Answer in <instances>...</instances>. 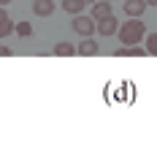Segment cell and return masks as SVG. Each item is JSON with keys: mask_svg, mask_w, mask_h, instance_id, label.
I'll return each instance as SVG.
<instances>
[{"mask_svg": "<svg viewBox=\"0 0 157 152\" xmlns=\"http://www.w3.org/2000/svg\"><path fill=\"white\" fill-rule=\"evenodd\" d=\"M117 35H119V44H125V46H130V44H141L144 35H146V27H144L141 16H130L127 22H122Z\"/></svg>", "mask_w": 157, "mask_h": 152, "instance_id": "6da1fadb", "label": "cell"}, {"mask_svg": "<svg viewBox=\"0 0 157 152\" xmlns=\"http://www.w3.org/2000/svg\"><path fill=\"white\" fill-rule=\"evenodd\" d=\"M73 30L81 35V38H87V35H92L95 30H98V19H95L92 14H76L73 16Z\"/></svg>", "mask_w": 157, "mask_h": 152, "instance_id": "7a4b0ae2", "label": "cell"}, {"mask_svg": "<svg viewBox=\"0 0 157 152\" xmlns=\"http://www.w3.org/2000/svg\"><path fill=\"white\" fill-rule=\"evenodd\" d=\"M98 33H100L103 38H109V35H117V33H119V22L114 19V14L106 16V19H98Z\"/></svg>", "mask_w": 157, "mask_h": 152, "instance_id": "3957f363", "label": "cell"}, {"mask_svg": "<svg viewBox=\"0 0 157 152\" xmlns=\"http://www.w3.org/2000/svg\"><path fill=\"white\" fill-rule=\"evenodd\" d=\"M144 54H149V52H146V46H141V44L119 46V49L114 52V57H144Z\"/></svg>", "mask_w": 157, "mask_h": 152, "instance_id": "277c9868", "label": "cell"}, {"mask_svg": "<svg viewBox=\"0 0 157 152\" xmlns=\"http://www.w3.org/2000/svg\"><path fill=\"white\" fill-rule=\"evenodd\" d=\"M146 0H122V8H125L127 16H141L144 11H146Z\"/></svg>", "mask_w": 157, "mask_h": 152, "instance_id": "5b68a950", "label": "cell"}, {"mask_svg": "<svg viewBox=\"0 0 157 152\" xmlns=\"http://www.w3.org/2000/svg\"><path fill=\"white\" fill-rule=\"evenodd\" d=\"M33 14L35 16H52L54 14V0H33Z\"/></svg>", "mask_w": 157, "mask_h": 152, "instance_id": "8992f818", "label": "cell"}, {"mask_svg": "<svg viewBox=\"0 0 157 152\" xmlns=\"http://www.w3.org/2000/svg\"><path fill=\"white\" fill-rule=\"evenodd\" d=\"M11 33H14V22L6 14V6H0V38H8Z\"/></svg>", "mask_w": 157, "mask_h": 152, "instance_id": "52a82bcc", "label": "cell"}, {"mask_svg": "<svg viewBox=\"0 0 157 152\" xmlns=\"http://www.w3.org/2000/svg\"><path fill=\"white\" fill-rule=\"evenodd\" d=\"M111 3L109 0H98V3H92V16L95 19H106V16H111Z\"/></svg>", "mask_w": 157, "mask_h": 152, "instance_id": "ba28073f", "label": "cell"}, {"mask_svg": "<svg viewBox=\"0 0 157 152\" xmlns=\"http://www.w3.org/2000/svg\"><path fill=\"white\" fill-rule=\"evenodd\" d=\"M78 54H84V57H95V54H98V44L92 41V35H87V38L78 44Z\"/></svg>", "mask_w": 157, "mask_h": 152, "instance_id": "9c48e42d", "label": "cell"}, {"mask_svg": "<svg viewBox=\"0 0 157 152\" xmlns=\"http://www.w3.org/2000/svg\"><path fill=\"white\" fill-rule=\"evenodd\" d=\"M54 54L57 57H73V54H78V46L68 44V41H60V44L54 46Z\"/></svg>", "mask_w": 157, "mask_h": 152, "instance_id": "30bf717a", "label": "cell"}, {"mask_svg": "<svg viewBox=\"0 0 157 152\" xmlns=\"http://www.w3.org/2000/svg\"><path fill=\"white\" fill-rule=\"evenodd\" d=\"M84 6H87V0H63V11L68 14H84Z\"/></svg>", "mask_w": 157, "mask_h": 152, "instance_id": "8fae6325", "label": "cell"}, {"mask_svg": "<svg viewBox=\"0 0 157 152\" xmlns=\"http://www.w3.org/2000/svg\"><path fill=\"white\" fill-rule=\"evenodd\" d=\"M146 52L157 57V33H149V35H146Z\"/></svg>", "mask_w": 157, "mask_h": 152, "instance_id": "7c38bea8", "label": "cell"}, {"mask_svg": "<svg viewBox=\"0 0 157 152\" xmlns=\"http://www.w3.org/2000/svg\"><path fill=\"white\" fill-rule=\"evenodd\" d=\"M16 33H19V35H25V38H27V35H30V33H33V27H30V25H27V22H22V25H19V27H16Z\"/></svg>", "mask_w": 157, "mask_h": 152, "instance_id": "4fadbf2b", "label": "cell"}, {"mask_svg": "<svg viewBox=\"0 0 157 152\" xmlns=\"http://www.w3.org/2000/svg\"><path fill=\"white\" fill-rule=\"evenodd\" d=\"M8 54H11V49L8 46H0V57H8Z\"/></svg>", "mask_w": 157, "mask_h": 152, "instance_id": "5bb4252c", "label": "cell"}, {"mask_svg": "<svg viewBox=\"0 0 157 152\" xmlns=\"http://www.w3.org/2000/svg\"><path fill=\"white\" fill-rule=\"evenodd\" d=\"M8 3H11V0H0V6H8Z\"/></svg>", "mask_w": 157, "mask_h": 152, "instance_id": "9a60e30c", "label": "cell"}, {"mask_svg": "<svg viewBox=\"0 0 157 152\" xmlns=\"http://www.w3.org/2000/svg\"><path fill=\"white\" fill-rule=\"evenodd\" d=\"M146 3H149V6H157V0H146Z\"/></svg>", "mask_w": 157, "mask_h": 152, "instance_id": "2e32d148", "label": "cell"}, {"mask_svg": "<svg viewBox=\"0 0 157 152\" xmlns=\"http://www.w3.org/2000/svg\"><path fill=\"white\" fill-rule=\"evenodd\" d=\"M87 3H98V0H87Z\"/></svg>", "mask_w": 157, "mask_h": 152, "instance_id": "e0dca14e", "label": "cell"}]
</instances>
